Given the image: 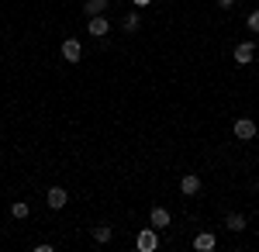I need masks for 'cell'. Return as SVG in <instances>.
Instances as JSON below:
<instances>
[{
    "mask_svg": "<svg viewBox=\"0 0 259 252\" xmlns=\"http://www.w3.org/2000/svg\"><path fill=\"white\" fill-rule=\"evenodd\" d=\"M135 249L139 252H156L159 249V228H142L135 238Z\"/></svg>",
    "mask_w": 259,
    "mask_h": 252,
    "instance_id": "1",
    "label": "cell"
},
{
    "mask_svg": "<svg viewBox=\"0 0 259 252\" xmlns=\"http://www.w3.org/2000/svg\"><path fill=\"white\" fill-rule=\"evenodd\" d=\"M232 132H235V138H239V142H249V138H256V121H252V117H239V121H235V124H232Z\"/></svg>",
    "mask_w": 259,
    "mask_h": 252,
    "instance_id": "2",
    "label": "cell"
},
{
    "mask_svg": "<svg viewBox=\"0 0 259 252\" xmlns=\"http://www.w3.org/2000/svg\"><path fill=\"white\" fill-rule=\"evenodd\" d=\"M87 31H90L94 38H107V31H111V21L104 18V14H94V18H87Z\"/></svg>",
    "mask_w": 259,
    "mask_h": 252,
    "instance_id": "3",
    "label": "cell"
},
{
    "mask_svg": "<svg viewBox=\"0 0 259 252\" xmlns=\"http://www.w3.org/2000/svg\"><path fill=\"white\" fill-rule=\"evenodd\" d=\"M232 56H235V62L245 66V62H252V59H256V45H252V41H239V45L232 49Z\"/></svg>",
    "mask_w": 259,
    "mask_h": 252,
    "instance_id": "4",
    "label": "cell"
},
{
    "mask_svg": "<svg viewBox=\"0 0 259 252\" xmlns=\"http://www.w3.org/2000/svg\"><path fill=\"white\" fill-rule=\"evenodd\" d=\"M62 59H66V62H80V59H83V49H80V41H76V38L62 41Z\"/></svg>",
    "mask_w": 259,
    "mask_h": 252,
    "instance_id": "5",
    "label": "cell"
},
{
    "mask_svg": "<svg viewBox=\"0 0 259 252\" xmlns=\"http://www.w3.org/2000/svg\"><path fill=\"white\" fill-rule=\"evenodd\" d=\"M45 200H49V207H52V211H62V207H66V200H69V194H66V187H52Z\"/></svg>",
    "mask_w": 259,
    "mask_h": 252,
    "instance_id": "6",
    "label": "cell"
},
{
    "mask_svg": "<svg viewBox=\"0 0 259 252\" xmlns=\"http://www.w3.org/2000/svg\"><path fill=\"white\" fill-rule=\"evenodd\" d=\"M214 245H218V238H214L211 232H200V235H194V249H197V252H211Z\"/></svg>",
    "mask_w": 259,
    "mask_h": 252,
    "instance_id": "7",
    "label": "cell"
},
{
    "mask_svg": "<svg viewBox=\"0 0 259 252\" xmlns=\"http://www.w3.org/2000/svg\"><path fill=\"white\" fill-rule=\"evenodd\" d=\"M149 225L162 232V228L169 225V211H166V207H152V211H149Z\"/></svg>",
    "mask_w": 259,
    "mask_h": 252,
    "instance_id": "8",
    "label": "cell"
},
{
    "mask_svg": "<svg viewBox=\"0 0 259 252\" xmlns=\"http://www.w3.org/2000/svg\"><path fill=\"white\" fill-rule=\"evenodd\" d=\"M180 190L187 197H194V194H200V176H194V173H187L183 180H180Z\"/></svg>",
    "mask_w": 259,
    "mask_h": 252,
    "instance_id": "9",
    "label": "cell"
},
{
    "mask_svg": "<svg viewBox=\"0 0 259 252\" xmlns=\"http://www.w3.org/2000/svg\"><path fill=\"white\" fill-rule=\"evenodd\" d=\"M225 228H228V232H245V214L232 211L228 218H225Z\"/></svg>",
    "mask_w": 259,
    "mask_h": 252,
    "instance_id": "10",
    "label": "cell"
},
{
    "mask_svg": "<svg viewBox=\"0 0 259 252\" xmlns=\"http://www.w3.org/2000/svg\"><path fill=\"white\" fill-rule=\"evenodd\" d=\"M107 4H111V0H87V4H83V14H90V18H94V14H104Z\"/></svg>",
    "mask_w": 259,
    "mask_h": 252,
    "instance_id": "11",
    "label": "cell"
},
{
    "mask_svg": "<svg viewBox=\"0 0 259 252\" xmlns=\"http://www.w3.org/2000/svg\"><path fill=\"white\" fill-rule=\"evenodd\" d=\"M94 242H97V245H107V242H111V238H114V232H111V228H107V225H97V228H94Z\"/></svg>",
    "mask_w": 259,
    "mask_h": 252,
    "instance_id": "12",
    "label": "cell"
},
{
    "mask_svg": "<svg viewBox=\"0 0 259 252\" xmlns=\"http://www.w3.org/2000/svg\"><path fill=\"white\" fill-rule=\"evenodd\" d=\"M11 214H14V218H18V221H24V218H28V214H31V207H28V204H24V200H18V204H11Z\"/></svg>",
    "mask_w": 259,
    "mask_h": 252,
    "instance_id": "13",
    "label": "cell"
},
{
    "mask_svg": "<svg viewBox=\"0 0 259 252\" xmlns=\"http://www.w3.org/2000/svg\"><path fill=\"white\" fill-rule=\"evenodd\" d=\"M124 31H139V11L124 14Z\"/></svg>",
    "mask_w": 259,
    "mask_h": 252,
    "instance_id": "14",
    "label": "cell"
},
{
    "mask_svg": "<svg viewBox=\"0 0 259 252\" xmlns=\"http://www.w3.org/2000/svg\"><path fill=\"white\" fill-rule=\"evenodd\" d=\"M245 24H249V31H256V35H259V11H252V14L245 18Z\"/></svg>",
    "mask_w": 259,
    "mask_h": 252,
    "instance_id": "15",
    "label": "cell"
},
{
    "mask_svg": "<svg viewBox=\"0 0 259 252\" xmlns=\"http://www.w3.org/2000/svg\"><path fill=\"white\" fill-rule=\"evenodd\" d=\"M218 7H225V11H228V7H235V0H218Z\"/></svg>",
    "mask_w": 259,
    "mask_h": 252,
    "instance_id": "16",
    "label": "cell"
},
{
    "mask_svg": "<svg viewBox=\"0 0 259 252\" xmlns=\"http://www.w3.org/2000/svg\"><path fill=\"white\" fill-rule=\"evenodd\" d=\"M132 4H135V7H149L152 0H132Z\"/></svg>",
    "mask_w": 259,
    "mask_h": 252,
    "instance_id": "17",
    "label": "cell"
}]
</instances>
